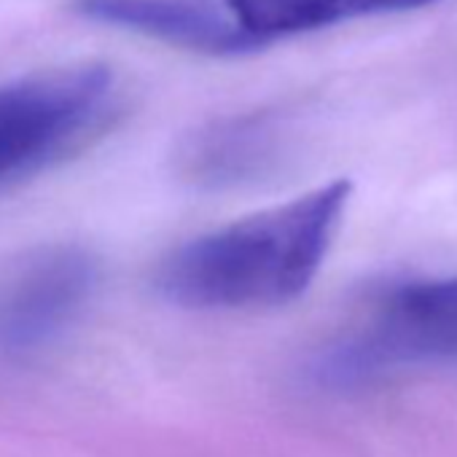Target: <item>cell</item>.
<instances>
[{
    "label": "cell",
    "instance_id": "obj_4",
    "mask_svg": "<svg viewBox=\"0 0 457 457\" xmlns=\"http://www.w3.org/2000/svg\"><path fill=\"white\" fill-rule=\"evenodd\" d=\"M97 283V259L81 245L28 253L0 280V347L33 353L57 342L84 315Z\"/></svg>",
    "mask_w": 457,
    "mask_h": 457
},
{
    "label": "cell",
    "instance_id": "obj_5",
    "mask_svg": "<svg viewBox=\"0 0 457 457\" xmlns=\"http://www.w3.org/2000/svg\"><path fill=\"white\" fill-rule=\"evenodd\" d=\"M81 17L145 33L164 44L202 54H248L264 44L248 36L237 22L218 17L194 0H76Z\"/></svg>",
    "mask_w": 457,
    "mask_h": 457
},
{
    "label": "cell",
    "instance_id": "obj_2",
    "mask_svg": "<svg viewBox=\"0 0 457 457\" xmlns=\"http://www.w3.org/2000/svg\"><path fill=\"white\" fill-rule=\"evenodd\" d=\"M444 358H457V278L403 280L379 291L366 312L318 353L312 374L328 387H355Z\"/></svg>",
    "mask_w": 457,
    "mask_h": 457
},
{
    "label": "cell",
    "instance_id": "obj_7",
    "mask_svg": "<svg viewBox=\"0 0 457 457\" xmlns=\"http://www.w3.org/2000/svg\"><path fill=\"white\" fill-rule=\"evenodd\" d=\"M223 4L248 36L267 44L280 36L312 33L347 20L422 9L436 0H223Z\"/></svg>",
    "mask_w": 457,
    "mask_h": 457
},
{
    "label": "cell",
    "instance_id": "obj_6",
    "mask_svg": "<svg viewBox=\"0 0 457 457\" xmlns=\"http://www.w3.org/2000/svg\"><path fill=\"white\" fill-rule=\"evenodd\" d=\"M280 151L270 113H245L194 129L178 148V172L199 188H228L264 175Z\"/></svg>",
    "mask_w": 457,
    "mask_h": 457
},
{
    "label": "cell",
    "instance_id": "obj_3",
    "mask_svg": "<svg viewBox=\"0 0 457 457\" xmlns=\"http://www.w3.org/2000/svg\"><path fill=\"white\" fill-rule=\"evenodd\" d=\"M113 73L97 62L52 68L0 84V183L62 156L103 119Z\"/></svg>",
    "mask_w": 457,
    "mask_h": 457
},
{
    "label": "cell",
    "instance_id": "obj_1",
    "mask_svg": "<svg viewBox=\"0 0 457 457\" xmlns=\"http://www.w3.org/2000/svg\"><path fill=\"white\" fill-rule=\"evenodd\" d=\"M350 194V180H331L194 237L162 259L159 294L188 310H259L299 299L334 245Z\"/></svg>",
    "mask_w": 457,
    "mask_h": 457
}]
</instances>
